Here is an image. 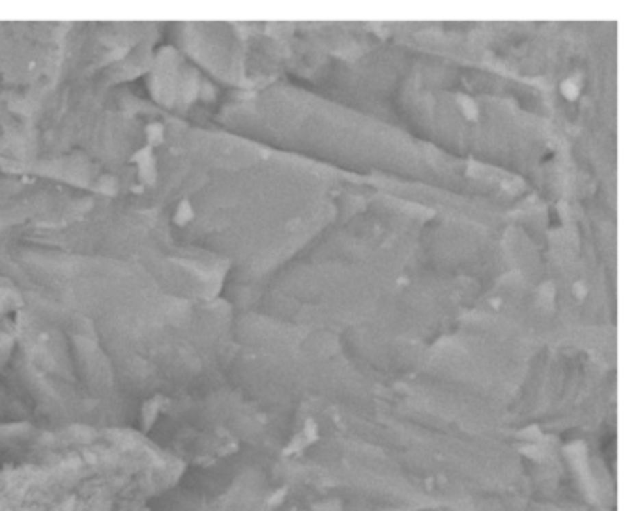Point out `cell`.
<instances>
[{"label":"cell","mask_w":638,"mask_h":511,"mask_svg":"<svg viewBox=\"0 0 638 511\" xmlns=\"http://www.w3.org/2000/svg\"><path fill=\"white\" fill-rule=\"evenodd\" d=\"M561 92H563V96L567 99H576V96H578V84L573 79H567L565 83L561 84Z\"/></svg>","instance_id":"cell-2"},{"label":"cell","mask_w":638,"mask_h":511,"mask_svg":"<svg viewBox=\"0 0 638 511\" xmlns=\"http://www.w3.org/2000/svg\"><path fill=\"white\" fill-rule=\"evenodd\" d=\"M586 292H588V290H586V287H584L583 283H576V285H575V296H576V298H580V300H583L584 296H586Z\"/></svg>","instance_id":"cell-3"},{"label":"cell","mask_w":638,"mask_h":511,"mask_svg":"<svg viewBox=\"0 0 638 511\" xmlns=\"http://www.w3.org/2000/svg\"><path fill=\"white\" fill-rule=\"evenodd\" d=\"M457 101H459V105L463 107V112L466 114V119H470V120L477 119V105L474 99L468 98V96H459Z\"/></svg>","instance_id":"cell-1"}]
</instances>
